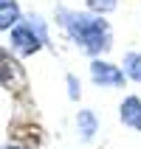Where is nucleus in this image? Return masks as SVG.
<instances>
[{
  "instance_id": "nucleus-1",
  "label": "nucleus",
  "mask_w": 141,
  "mask_h": 149,
  "mask_svg": "<svg viewBox=\"0 0 141 149\" xmlns=\"http://www.w3.org/2000/svg\"><path fill=\"white\" fill-rule=\"evenodd\" d=\"M59 25L68 31V37L90 56H99L105 51L113 48V31L110 23L96 11H71L59 8Z\"/></svg>"
},
{
  "instance_id": "nucleus-2",
  "label": "nucleus",
  "mask_w": 141,
  "mask_h": 149,
  "mask_svg": "<svg viewBox=\"0 0 141 149\" xmlns=\"http://www.w3.org/2000/svg\"><path fill=\"white\" fill-rule=\"evenodd\" d=\"M11 48L20 54V56H31L48 42V31H45V23H42L40 14H28L23 17L20 23L11 28Z\"/></svg>"
},
{
  "instance_id": "nucleus-3",
  "label": "nucleus",
  "mask_w": 141,
  "mask_h": 149,
  "mask_svg": "<svg viewBox=\"0 0 141 149\" xmlns=\"http://www.w3.org/2000/svg\"><path fill=\"white\" fill-rule=\"evenodd\" d=\"M90 76H93V82L102 84V87H121L127 73L119 65H110V62L93 59V62H90Z\"/></svg>"
},
{
  "instance_id": "nucleus-4",
  "label": "nucleus",
  "mask_w": 141,
  "mask_h": 149,
  "mask_svg": "<svg viewBox=\"0 0 141 149\" xmlns=\"http://www.w3.org/2000/svg\"><path fill=\"white\" fill-rule=\"evenodd\" d=\"M119 116H121V124H124V127L141 132V99H138V96H130V99L121 101Z\"/></svg>"
},
{
  "instance_id": "nucleus-5",
  "label": "nucleus",
  "mask_w": 141,
  "mask_h": 149,
  "mask_svg": "<svg viewBox=\"0 0 141 149\" xmlns=\"http://www.w3.org/2000/svg\"><path fill=\"white\" fill-rule=\"evenodd\" d=\"M20 6L17 0H0V31H11L20 23Z\"/></svg>"
},
{
  "instance_id": "nucleus-6",
  "label": "nucleus",
  "mask_w": 141,
  "mask_h": 149,
  "mask_svg": "<svg viewBox=\"0 0 141 149\" xmlns=\"http://www.w3.org/2000/svg\"><path fill=\"white\" fill-rule=\"evenodd\" d=\"M76 127H79L82 141H90L93 135L99 132V121H96V116H93L90 110H79V116H76Z\"/></svg>"
},
{
  "instance_id": "nucleus-7",
  "label": "nucleus",
  "mask_w": 141,
  "mask_h": 149,
  "mask_svg": "<svg viewBox=\"0 0 141 149\" xmlns=\"http://www.w3.org/2000/svg\"><path fill=\"white\" fill-rule=\"evenodd\" d=\"M124 73L133 79V82H138L141 84V54L138 51H130V54H124Z\"/></svg>"
},
{
  "instance_id": "nucleus-8",
  "label": "nucleus",
  "mask_w": 141,
  "mask_h": 149,
  "mask_svg": "<svg viewBox=\"0 0 141 149\" xmlns=\"http://www.w3.org/2000/svg\"><path fill=\"white\" fill-rule=\"evenodd\" d=\"M14 73H17V62L8 56L6 51H0V82L11 84V82H14Z\"/></svg>"
},
{
  "instance_id": "nucleus-9",
  "label": "nucleus",
  "mask_w": 141,
  "mask_h": 149,
  "mask_svg": "<svg viewBox=\"0 0 141 149\" xmlns=\"http://www.w3.org/2000/svg\"><path fill=\"white\" fill-rule=\"evenodd\" d=\"M88 8L96 11V14H107L116 8V0H88Z\"/></svg>"
},
{
  "instance_id": "nucleus-10",
  "label": "nucleus",
  "mask_w": 141,
  "mask_h": 149,
  "mask_svg": "<svg viewBox=\"0 0 141 149\" xmlns=\"http://www.w3.org/2000/svg\"><path fill=\"white\" fill-rule=\"evenodd\" d=\"M68 96L71 99H79V82H76V76H68Z\"/></svg>"
},
{
  "instance_id": "nucleus-11",
  "label": "nucleus",
  "mask_w": 141,
  "mask_h": 149,
  "mask_svg": "<svg viewBox=\"0 0 141 149\" xmlns=\"http://www.w3.org/2000/svg\"><path fill=\"white\" fill-rule=\"evenodd\" d=\"M6 149H23V146H6Z\"/></svg>"
}]
</instances>
